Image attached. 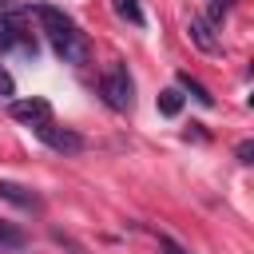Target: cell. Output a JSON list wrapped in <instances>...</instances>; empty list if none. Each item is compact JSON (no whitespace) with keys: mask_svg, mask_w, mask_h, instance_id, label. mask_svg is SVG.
Segmentation results:
<instances>
[{"mask_svg":"<svg viewBox=\"0 0 254 254\" xmlns=\"http://www.w3.org/2000/svg\"><path fill=\"white\" fill-rule=\"evenodd\" d=\"M187 36H190V44H194L198 52H206V56H218V52H222V40L214 36V24H210L206 16H190V20H187Z\"/></svg>","mask_w":254,"mask_h":254,"instance_id":"5b68a950","label":"cell"},{"mask_svg":"<svg viewBox=\"0 0 254 254\" xmlns=\"http://www.w3.org/2000/svg\"><path fill=\"white\" fill-rule=\"evenodd\" d=\"M8 4H12V0H0V12H4V8H8Z\"/></svg>","mask_w":254,"mask_h":254,"instance_id":"9a60e30c","label":"cell"},{"mask_svg":"<svg viewBox=\"0 0 254 254\" xmlns=\"http://www.w3.org/2000/svg\"><path fill=\"white\" fill-rule=\"evenodd\" d=\"M8 48H24V52L36 56V44H24V24H20V16H12V12L0 16V52H8Z\"/></svg>","mask_w":254,"mask_h":254,"instance_id":"52a82bcc","label":"cell"},{"mask_svg":"<svg viewBox=\"0 0 254 254\" xmlns=\"http://www.w3.org/2000/svg\"><path fill=\"white\" fill-rule=\"evenodd\" d=\"M36 20H40V28L48 32V40H52V48H56V56H60L64 64L83 67V64L91 60V44H87V36L79 32V24H75L67 12L52 8V4H36Z\"/></svg>","mask_w":254,"mask_h":254,"instance_id":"6da1fadb","label":"cell"},{"mask_svg":"<svg viewBox=\"0 0 254 254\" xmlns=\"http://www.w3.org/2000/svg\"><path fill=\"white\" fill-rule=\"evenodd\" d=\"M24 246H28V234L20 226H12V222L0 218V254H20Z\"/></svg>","mask_w":254,"mask_h":254,"instance_id":"ba28073f","label":"cell"},{"mask_svg":"<svg viewBox=\"0 0 254 254\" xmlns=\"http://www.w3.org/2000/svg\"><path fill=\"white\" fill-rule=\"evenodd\" d=\"M16 95V79H12V71L0 64V99H12Z\"/></svg>","mask_w":254,"mask_h":254,"instance_id":"7c38bea8","label":"cell"},{"mask_svg":"<svg viewBox=\"0 0 254 254\" xmlns=\"http://www.w3.org/2000/svg\"><path fill=\"white\" fill-rule=\"evenodd\" d=\"M99 95H103V103H107L111 111H131V103H135V83H131L127 64H111V67L103 71Z\"/></svg>","mask_w":254,"mask_h":254,"instance_id":"7a4b0ae2","label":"cell"},{"mask_svg":"<svg viewBox=\"0 0 254 254\" xmlns=\"http://www.w3.org/2000/svg\"><path fill=\"white\" fill-rule=\"evenodd\" d=\"M159 111H163V115H179V111H183V91H179V87L159 91Z\"/></svg>","mask_w":254,"mask_h":254,"instance_id":"30bf717a","label":"cell"},{"mask_svg":"<svg viewBox=\"0 0 254 254\" xmlns=\"http://www.w3.org/2000/svg\"><path fill=\"white\" fill-rule=\"evenodd\" d=\"M159 250H163V254H190V250H187V246H179L171 234H159Z\"/></svg>","mask_w":254,"mask_h":254,"instance_id":"4fadbf2b","label":"cell"},{"mask_svg":"<svg viewBox=\"0 0 254 254\" xmlns=\"http://www.w3.org/2000/svg\"><path fill=\"white\" fill-rule=\"evenodd\" d=\"M115 12H119L123 20H131L135 28H143V24H147V16H143V8H139V0H115Z\"/></svg>","mask_w":254,"mask_h":254,"instance_id":"8fae6325","label":"cell"},{"mask_svg":"<svg viewBox=\"0 0 254 254\" xmlns=\"http://www.w3.org/2000/svg\"><path fill=\"white\" fill-rule=\"evenodd\" d=\"M36 135H40L52 151H60V155H79V151H83V135L71 131V127H56L52 119H48V123H36Z\"/></svg>","mask_w":254,"mask_h":254,"instance_id":"3957f363","label":"cell"},{"mask_svg":"<svg viewBox=\"0 0 254 254\" xmlns=\"http://www.w3.org/2000/svg\"><path fill=\"white\" fill-rule=\"evenodd\" d=\"M179 91H190V95H194L202 107H210V103H214V95H210V91H206L198 79H190V71H179Z\"/></svg>","mask_w":254,"mask_h":254,"instance_id":"9c48e42d","label":"cell"},{"mask_svg":"<svg viewBox=\"0 0 254 254\" xmlns=\"http://www.w3.org/2000/svg\"><path fill=\"white\" fill-rule=\"evenodd\" d=\"M250 155H254V143H250V139H242V143H238V163H254Z\"/></svg>","mask_w":254,"mask_h":254,"instance_id":"5bb4252c","label":"cell"},{"mask_svg":"<svg viewBox=\"0 0 254 254\" xmlns=\"http://www.w3.org/2000/svg\"><path fill=\"white\" fill-rule=\"evenodd\" d=\"M8 115H12L16 123L36 127V123H48V119H52V103L40 99V95H32V99H12V103H8Z\"/></svg>","mask_w":254,"mask_h":254,"instance_id":"277c9868","label":"cell"},{"mask_svg":"<svg viewBox=\"0 0 254 254\" xmlns=\"http://www.w3.org/2000/svg\"><path fill=\"white\" fill-rule=\"evenodd\" d=\"M0 198H8V202L20 206V210H32V214L44 210V202H40L36 190H28V187H20V183H8V179H0Z\"/></svg>","mask_w":254,"mask_h":254,"instance_id":"8992f818","label":"cell"}]
</instances>
